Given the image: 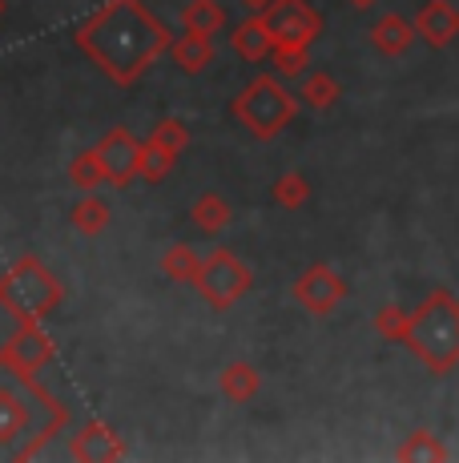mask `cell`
Here are the masks:
<instances>
[{
	"label": "cell",
	"instance_id": "7a4b0ae2",
	"mask_svg": "<svg viewBox=\"0 0 459 463\" xmlns=\"http://www.w3.org/2000/svg\"><path fill=\"white\" fill-rule=\"evenodd\" d=\"M65 431L69 407L37 379V371L0 351V463L37 459Z\"/></svg>",
	"mask_w": 459,
	"mask_h": 463
},
{
	"label": "cell",
	"instance_id": "4dcf8cb0",
	"mask_svg": "<svg viewBox=\"0 0 459 463\" xmlns=\"http://www.w3.org/2000/svg\"><path fill=\"white\" fill-rule=\"evenodd\" d=\"M0 16H5V0H0Z\"/></svg>",
	"mask_w": 459,
	"mask_h": 463
},
{
	"label": "cell",
	"instance_id": "30bf717a",
	"mask_svg": "<svg viewBox=\"0 0 459 463\" xmlns=\"http://www.w3.org/2000/svg\"><path fill=\"white\" fill-rule=\"evenodd\" d=\"M69 456L93 463V459H126V439L105 420H89L69 435Z\"/></svg>",
	"mask_w": 459,
	"mask_h": 463
},
{
	"label": "cell",
	"instance_id": "d6986e66",
	"mask_svg": "<svg viewBox=\"0 0 459 463\" xmlns=\"http://www.w3.org/2000/svg\"><path fill=\"white\" fill-rule=\"evenodd\" d=\"M190 218H193V226H198V230L218 234V230H226L230 222H234V210H230V202L222 198V194H201V198L193 202Z\"/></svg>",
	"mask_w": 459,
	"mask_h": 463
},
{
	"label": "cell",
	"instance_id": "9c48e42d",
	"mask_svg": "<svg viewBox=\"0 0 459 463\" xmlns=\"http://www.w3.org/2000/svg\"><path fill=\"white\" fill-rule=\"evenodd\" d=\"M93 149H97V157H101V165H105V182H109L113 190H126V185L137 177V169H141V141L126 126L109 129Z\"/></svg>",
	"mask_w": 459,
	"mask_h": 463
},
{
	"label": "cell",
	"instance_id": "277c9868",
	"mask_svg": "<svg viewBox=\"0 0 459 463\" xmlns=\"http://www.w3.org/2000/svg\"><path fill=\"white\" fill-rule=\"evenodd\" d=\"M61 302H65V287L37 254H21L0 274V307L16 323H45Z\"/></svg>",
	"mask_w": 459,
	"mask_h": 463
},
{
	"label": "cell",
	"instance_id": "52a82bcc",
	"mask_svg": "<svg viewBox=\"0 0 459 463\" xmlns=\"http://www.w3.org/2000/svg\"><path fill=\"white\" fill-rule=\"evenodd\" d=\"M290 295H295V302L306 310V315L326 318V315H334V310H339L342 298H347V282H342L326 262H314V266H306V270L295 279Z\"/></svg>",
	"mask_w": 459,
	"mask_h": 463
},
{
	"label": "cell",
	"instance_id": "603a6c76",
	"mask_svg": "<svg viewBox=\"0 0 459 463\" xmlns=\"http://www.w3.org/2000/svg\"><path fill=\"white\" fill-rule=\"evenodd\" d=\"M306 61H311V44H275V52H270V65H275V73L282 81H290V77H306Z\"/></svg>",
	"mask_w": 459,
	"mask_h": 463
},
{
	"label": "cell",
	"instance_id": "f546056e",
	"mask_svg": "<svg viewBox=\"0 0 459 463\" xmlns=\"http://www.w3.org/2000/svg\"><path fill=\"white\" fill-rule=\"evenodd\" d=\"M347 5H355V8H375L379 0H347Z\"/></svg>",
	"mask_w": 459,
	"mask_h": 463
},
{
	"label": "cell",
	"instance_id": "7c38bea8",
	"mask_svg": "<svg viewBox=\"0 0 459 463\" xmlns=\"http://www.w3.org/2000/svg\"><path fill=\"white\" fill-rule=\"evenodd\" d=\"M0 351H5L8 359H16L21 367L41 371L52 359V338H49V331L41 323H16V335L8 338Z\"/></svg>",
	"mask_w": 459,
	"mask_h": 463
},
{
	"label": "cell",
	"instance_id": "ffe728a7",
	"mask_svg": "<svg viewBox=\"0 0 459 463\" xmlns=\"http://www.w3.org/2000/svg\"><path fill=\"white\" fill-rule=\"evenodd\" d=\"M339 81H334L331 73H306L303 77V85H298V101L306 105V109H314V113H323V109H331L334 101H339Z\"/></svg>",
	"mask_w": 459,
	"mask_h": 463
},
{
	"label": "cell",
	"instance_id": "5bb4252c",
	"mask_svg": "<svg viewBox=\"0 0 459 463\" xmlns=\"http://www.w3.org/2000/svg\"><path fill=\"white\" fill-rule=\"evenodd\" d=\"M415 37H419V33H415V21H407V16H399V13H387L370 24V44H375L383 57H403Z\"/></svg>",
	"mask_w": 459,
	"mask_h": 463
},
{
	"label": "cell",
	"instance_id": "cb8c5ba5",
	"mask_svg": "<svg viewBox=\"0 0 459 463\" xmlns=\"http://www.w3.org/2000/svg\"><path fill=\"white\" fill-rule=\"evenodd\" d=\"M69 182H73L81 194H93L97 185L105 182V165H101V157H97V149H85V154L73 157V165H69Z\"/></svg>",
	"mask_w": 459,
	"mask_h": 463
},
{
	"label": "cell",
	"instance_id": "484cf974",
	"mask_svg": "<svg viewBox=\"0 0 459 463\" xmlns=\"http://www.w3.org/2000/svg\"><path fill=\"white\" fill-rule=\"evenodd\" d=\"M370 326H375L379 338H387V343H403L407 338V326H411V315L403 307H379V315L370 318Z\"/></svg>",
	"mask_w": 459,
	"mask_h": 463
},
{
	"label": "cell",
	"instance_id": "3957f363",
	"mask_svg": "<svg viewBox=\"0 0 459 463\" xmlns=\"http://www.w3.org/2000/svg\"><path fill=\"white\" fill-rule=\"evenodd\" d=\"M403 346L431 371V375H447L459 363V298L452 290H431L419 307L411 310V326Z\"/></svg>",
	"mask_w": 459,
	"mask_h": 463
},
{
	"label": "cell",
	"instance_id": "83f0119b",
	"mask_svg": "<svg viewBox=\"0 0 459 463\" xmlns=\"http://www.w3.org/2000/svg\"><path fill=\"white\" fill-rule=\"evenodd\" d=\"M154 141H162L165 149H173V154H185V146H190V129L182 126L178 118H162L154 126V133H149Z\"/></svg>",
	"mask_w": 459,
	"mask_h": 463
},
{
	"label": "cell",
	"instance_id": "6da1fadb",
	"mask_svg": "<svg viewBox=\"0 0 459 463\" xmlns=\"http://www.w3.org/2000/svg\"><path fill=\"white\" fill-rule=\"evenodd\" d=\"M73 37L77 49L121 89L137 85L141 73L173 44L165 24L141 0H105L89 21L77 24Z\"/></svg>",
	"mask_w": 459,
	"mask_h": 463
},
{
	"label": "cell",
	"instance_id": "7402d4cb",
	"mask_svg": "<svg viewBox=\"0 0 459 463\" xmlns=\"http://www.w3.org/2000/svg\"><path fill=\"white\" fill-rule=\"evenodd\" d=\"M198 270H201V258L193 246H185V242H173L170 250L162 254V274L170 282H193L198 279Z\"/></svg>",
	"mask_w": 459,
	"mask_h": 463
},
{
	"label": "cell",
	"instance_id": "8992f818",
	"mask_svg": "<svg viewBox=\"0 0 459 463\" xmlns=\"http://www.w3.org/2000/svg\"><path fill=\"white\" fill-rule=\"evenodd\" d=\"M250 282H254L250 266H246L234 250H214V254L201 258V270H198V279H193V287H198V295L206 298L210 307L230 310L246 290H250Z\"/></svg>",
	"mask_w": 459,
	"mask_h": 463
},
{
	"label": "cell",
	"instance_id": "e0dca14e",
	"mask_svg": "<svg viewBox=\"0 0 459 463\" xmlns=\"http://www.w3.org/2000/svg\"><path fill=\"white\" fill-rule=\"evenodd\" d=\"M226 24V8L218 0H185L182 8V29L190 33H206V37H218Z\"/></svg>",
	"mask_w": 459,
	"mask_h": 463
},
{
	"label": "cell",
	"instance_id": "ba28073f",
	"mask_svg": "<svg viewBox=\"0 0 459 463\" xmlns=\"http://www.w3.org/2000/svg\"><path fill=\"white\" fill-rule=\"evenodd\" d=\"M262 16L282 44H314V37L323 33V16L306 0H275L262 8Z\"/></svg>",
	"mask_w": 459,
	"mask_h": 463
},
{
	"label": "cell",
	"instance_id": "f1b7e54d",
	"mask_svg": "<svg viewBox=\"0 0 459 463\" xmlns=\"http://www.w3.org/2000/svg\"><path fill=\"white\" fill-rule=\"evenodd\" d=\"M242 5H246V8H254V13H262V8L275 5V0H242Z\"/></svg>",
	"mask_w": 459,
	"mask_h": 463
},
{
	"label": "cell",
	"instance_id": "2e32d148",
	"mask_svg": "<svg viewBox=\"0 0 459 463\" xmlns=\"http://www.w3.org/2000/svg\"><path fill=\"white\" fill-rule=\"evenodd\" d=\"M262 387V375L250 367V363H230V367L218 375V391L230 399V403H250Z\"/></svg>",
	"mask_w": 459,
	"mask_h": 463
},
{
	"label": "cell",
	"instance_id": "9a60e30c",
	"mask_svg": "<svg viewBox=\"0 0 459 463\" xmlns=\"http://www.w3.org/2000/svg\"><path fill=\"white\" fill-rule=\"evenodd\" d=\"M170 57H173V65H178L182 73H201V69L214 61V37L182 29V37L170 44Z\"/></svg>",
	"mask_w": 459,
	"mask_h": 463
},
{
	"label": "cell",
	"instance_id": "5b68a950",
	"mask_svg": "<svg viewBox=\"0 0 459 463\" xmlns=\"http://www.w3.org/2000/svg\"><path fill=\"white\" fill-rule=\"evenodd\" d=\"M298 105H303V101H298V97L282 85L278 73H262V77H254V81L234 97L230 113H234V118L242 121V126L250 129L258 141H275L278 133L298 118Z\"/></svg>",
	"mask_w": 459,
	"mask_h": 463
},
{
	"label": "cell",
	"instance_id": "d4e9b609",
	"mask_svg": "<svg viewBox=\"0 0 459 463\" xmlns=\"http://www.w3.org/2000/svg\"><path fill=\"white\" fill-rule=\"evenodd\" d=\"M395 459H436V463H444V459H447V448L439 443V435H431V431H411L407 439L399 443Z\"/></svg>",
	"mask_w": 459,
	"mask_h": 463
},
{
	"label": "cell",
	"instance_id": "4fadbf2b",
	"mask_svg": "<svg viewBox=\"0 0 459 463\" xmlns=\"http://www.w3.org/2000/svg\"><path fill=\"white\" fill-rule=\"evenodd\" d=\"M230 44H234V52L242 61H250V65H262V61H270V52H275V33H270L267 16H246L242 24H238L234 33H230Z\"/></svg>",
	"mask_w": 459,
	"mask_h": 463
},
{
	"label": "cell",
	"instance_id": "ac0fdd59",
	"mask_svg": "<svg viewBox=\"0 0 459 463\" xmlns=\"http://www.w3.org/2000/svg\"><path fill=\"white\" fill-rule=\"evenodd\" d=\"M109 213H113V210H109V202L97 198V194H85V198L73 206V213H69V222H73L77 234L97 238L105 226H109Z\"/></svg>",
	"mask_w": 459,
	"mask_h": 463
},
{
	"label": "cell",
	"instance_id": "8fae6325",
	"mask_svg": "<svg viewBox=\"0 0 459 463\" xmlns=\"http://www.w3.org/2000/svg\"><path fill=\"white\" fill-rule=\"evenodd\" d=\"M415 33L431 44V49H447L459 37V8L452 0H427L415 13Z\"/></svg>",
	"mask_w": 459,
	"mask_h": 463
},
{
	"label": "cell",
	"instance_id": "4316f807",
	"mask_svg": "<svg viewBox=\"0 0 459 463\" xmlns=\"http://www.w3.org/2000/svg\"><path fill=\"white\" fill-rule=\"evenodd\" d=\"M270 198H275L282 210H298L311 198V182H306L303 174H282L275 182V190H270Z\"/></svg>",
	"mask_w": 459,
	"mask_h": 463
},
{
	"label": "cell",
	"instance_id": "44dd1931",
	"mask_svg": "<svg viewBox=\"0 0 459 463\" xmlns=\"http://www.w3.org/2000/svg\"><path fill=\"white\" fill-rule=\"evenodd\" d=\"M173 162H178V154L173 149H165L162 141H141V169H137V177L141 182H149V185H157V182H165L170 177V169Z\"/></svg>",
	"mask_w": 459,
	"mask_h": 463
}]
</instances>
